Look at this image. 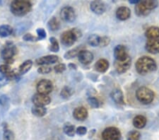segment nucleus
Segmentation results:
<instances>
[{"label":"nucleus","instance_id":"1","mask_svg":"<svg viewBox=\"0 0 159 140\" xmlns=\"http://www.w3.org/2000/svg\"><path fill=\"white\" fill-rule=\"evenodd\" d=\"M135 69L138 74L141 75H147L155 72L157 69L156 61L148 56L139 57L135 63Z\"/></svg>","mask_w":159,"mask_h":140},{"label":"nucleus","instance_id":"17","mask_svg":"<svg viewBox=\"0 0 159 140\" xmlns=\"http://www.w3.org/2000/svg\"><path fill=\"white\" fill-rule=\"evenodd\" d=\"M73 116L76 120L84 121L89 116V112L86 108L83 106L77 107L73 111Z\"/></svg>","mask_w":159,"mask_h":140},{"label":"nucleus","instance_id":"32","mask_svg":"<svg viewBox=\"0 0 159 140\" xmlns=\"http://www.w3.org/2000/svg\"><path fill=\"white\" fill-rule=\"evenodd\" d=\"M12 71L13 70H11V67L10 65H6V64L0 65V73L6 76L7 77H8L10 74L12 72Z\"/></svg>","mask_w":159,"mask_h":140},{"label":"nucleus","instance_id":"7","mask_svg":"<svg viewBox=\"0 0 159 140\" xmlns=\"http://www.w3.org/2000/svg\"><path fill=\"white\" fill-rule=\"evenodd\" d=\"M122 137L120 129L115 127H109L102 132V139L103 140H120Z\"/></svg>","mask_w":159,"mask_h":140},{"label":"nucleus","instance_id":"40","mask_svg":"<svg viewBox=\"0 0 159 140\" xmlns=\"http://www.w3.org/2000/svg\"><path fill=\"white\" fill-rule=\"evenodd\" d=\"M36 33L38 35V40H41L45 39L46 38V31L43 28H40V29H38L36 30Z\"/></svg>","mask_w":159,"mask_h":140},{"label":"nucleus","instance_id":"2","mask_svg":"<svg viewBox=\"0 0 159 140\" xmlns=\"http://www.w3.org/2000/svg\"><path fill=\"white\" fill-rule=\"evenodd\" d=\"M32 9V4L29 1L15 0L10 4V11L14 16H24Z\"/></svg>","mask_w":159,"mask_h":140},{"label":"nucleus","instance_id":"36","mask_svg":"<svg viewBox=\"0 0 159 140\" xmlns=\"http://www.w3.org/2000/svg\"><path fill=\"white\" fill-rule=\"evenodd\" d=\"M52 71V68L49 65H43L38 69V72L40 75H47Z\"/></svg>","mask_w":159,"mask_h":140},{"label":"nucleus","instance_id":"25","mask_svg":"<svg viewBox=\"0 0 159 140\" xmlns=\"http://www.w3.org/2000/svg\"><path fill=\"white\" fill-rule=\"evenodd\" d=\"M31 113L33 115L38 117V118H42L47 113V109L45 108V107L34 105L31 108Z\"/></svg>","mask_w":159,"mask_h":140},{"label":"nucleus","instance_id":"34","mask_svg":"<svg viewBox=\"0 0 159 140\" xmlns=\"http://www.w3.org/2000/svg\"><path fill=\"white\" fill-rule=\"evenodd\" d=\"M87 101H88L90 106L92 107L93 108H98L100 107V102L98 100V98L93 97V96H89L87 98Z\"/></svg>","mask_w":159,"mask_h":140},{"label":"nucleus","instance_id":"26","mask_svg":"<svg viewBox=\"0 0 159 140\" xmlns=\"http://www.w3.org/2000/svg\"><path fill=\"white\" fill-rule=\"evenodd\" d=\"M14 29L9 25H2L0 26V37L7 38L13 34Z\"/></svg>","mask_w":159,"mask_h":140},{"label":"nucleus","instance_id":"44","mask_svg":"<svg viewBox=\"0 0 159 140\" xmlns=\"http://www.w3.org/2000/svg\"><path fill=\"white\" fill-rule=\"evenodd\" d=\"M68 67L71 69V70H76V69H77V65H76V64H74V63H70L68 65Z\"/></svg>","mask_w":159,"mask_h":140},{"label":"nucleus","instance_id":"6","mask_svg":"<svg viewBox=\"0 0 159 140\" xmlns=\"http://www.w3.org/2000/svg\"><path fill=\"white\" fill-rule=\"evenodd\" d=\"M17 49L14 43L11 42H7L2 50L1 55L2 59L5 61L6 65H12L14 62V57L16 54Z\"/></svg>","mask_w":159,"mask_h":140},{"label":"nucleus","instance_id":"12","mask_svg":"<svg viewBox=\"0 0 159 140\" xmlns=\"http://www.w3.org/2000/svg\"><path fill=\"white\" fill-rule=\"evenodd\" d=\"M78 60L82 65H88L93 61V54L89 50L85 49L81 50L78 54Z\"/></svg>","mask_w":159,"mask_h":140},{"label":"nucleus","instance_id":"28","mask_svg":"<svg viewBox=\"0 0 159 140\" xmlns=\"http://www.w3.org/2000/svg\"><path fill=\"white\" fill-rule=\"evenodd\" d=\"M48 26L52 31H56L60 29V22L56 17H52L48 21Z\"/></svg>","mask_w":159,"mask_h":140},{"label":"nucleus","instance_id":"27","mask_svg":"<svg viewBox=\"0 0 159 140\" xmlns=\"http://www.w3.org/2000/svg\"><path fill=\"white\" fill-rule=\"evenodd\" d=\"M81 50H83V48H82L81 46L73 48V49L67 51V52L65 54V55H64V57H65V59L66 60L73 59V58L77 57L78 54Z\"/></svg>","mask_w":159,"mask_h":140},{"label":"nucleus","instance_id":"16","mask_svg":"<svg viewBox=\"0 0 159 140\" xmlns=\"http://www.w3.org/2000/svg\"><path fill=\"white\" fill-rule=\"evenodd\" d=\"M110 97L116 105L119 106L125 105L124 95H123L121 89L115 88L114 90H112L111 93H110Z\"/></svg>","mask_w":159,"mask_h":140},{"label":"nucleus","instance_id":"10","mask_svg":"<svg viewBox=\"0 0 159 140\" xmlns=\"http://www.w3.org/2000/svg\"><path fill=\"white\" fill-rule=\"evenodd\" d=\"M132 65V59L129 55L125 60L122 61H115L114 67L115 70L119 74H124L129 70Z\"/></svg>","mask_w":159,"mask_h":140},{"label":"nucleus","instance_id":"13","mask_svg":"<svg viewBox=\"0 0 159 140\" xmlns=\"http://www.w3.org/2000/svg\"><path fill=\"white\" fill-rule=\"evenodd\" d=\"M59 61V57L58 56L55 55H49L43 56V57H41L38 58V59L35 60V63L36 65L43 66V65H53V64L57 63Z\"/></svg>","mask_w":159,"mask_h":140},{"label":"nucleus","instance_id":"30","mask_svg":"<svg viewBox=\"0 0 159 140\" xmlns=\"http://www.w3.org/2000/svg\"><path fill=\"white\" fill-rule=\"evenodd\" d=\"M74 91L73 89L68 86H65L61 88L60 92V96L64 99H69L71 96L73 95Z\"/></svg>","mask_w":159,"mask_h":140},{"label":"nucleus","instance_id":"35","mask_svg":"<svg viewBox=\"0 0 159 140\" xmlns=\"http://www.w3.org/2000/svg\"><path fill=\"white\" fill-rule=\"evenodd\" d=\"M15 135L13 131L9 129H5L3 133L4 140H14Z\"/></svg>","mask_w":159,"mask_h":140},{"label":"nucleus","instance_id":"11","mask_svg":"<svg viewBox=\"0 0 159 140\" xmlns=\"http://www.w3.org/2000/svg\"><path fill=\"white\" fill-rule=\"evenodd\" d=\"M32 102L35 106L45 107L50 103L51 98L49 96L37 93L32 97Z\"/></svg>","mask_w":159,"mask_h":140},{"label":"nucleus","instance_id":"39","mask_svg":"<svg viewBox=\"0 0 159 140\" xmlns=\"http://www.w3.org/2000/svg\"><path fill=\"white\" fill-rule=\"evenodd\" d=\"M110 43V38L107 36L101 37L100 39L99 47H106Z\"/></svg>","mask_w":159,"mask_h":140},{"label":"nucleus","instance_id":"19","mask_svg":"<svg viewBox=\"0 0 159 140\" xmlns=\"http://www.w3.org/2000/svg\"><path fill=\"white\" fill-rule=\"evenodd\" d=\"M116 16L120 21H126L131 16V10L127 7H120L117 9Z\"/></svg>","mask_w":159,"mask_h":140},{"label":"nucleus","instance_id":"43","mask_svg":"<svg viewBox=\"0 0 159 140\" xmlns=\"http://www.w3.org/2000/svg\"><path fill=\"white\" fill-rule=\"evenodd\" d=\"M87 133V128L86 127L80 126L76 129V134L79 136H84Z\"/></svg>","mask_w":159,"mask_h":140},{"label":"nucleus","instance_id":"18","mask_svg":"<svg viewBox=\"0 0 159 140\" xmlns=\"http://www.w3.org/2000/svg\"><path fill=\"white\" fill-rule=\"evenodd\" d=\"M145 49L151 54H158L159 53V38L154 40H148L146 43Z\"/></svg>","mask_w":159,"mask_h":140},{"label":"nucleus","instance_id":"46","mask_svg":"<svg viewBox=\"0 0 159 140\" xmlns=\"http://www.w3.org/2000/svg\"><path fill=\"white\" fill-rule=\"evenodd\" d=\"M52 140H53V139H52Z\"/></svg>","mask_w":159,"mask_h":140},{"label":"nucleus","instance_id":"8","mask_svg":"<svg viewBox=\"0 0 159 140\" xmlns=\"http://www.w3.org/2000/svg\"><path fill=\"white\" fill-rule=\"evenodd\" d=\"M75 9L71 7H65L61 9L60 17L66 23H73L76 19Z\"/></svg>","mask_w":159,"mask_h":140},{"label":"nucleus","instance_id":"14","mask_svg":"<svg viewBox=\"0 0 159 140\" xmlns=\"http://www.w3.org/2000/svg\"><path fill=\"white\" fill-rule=\"evenodd\" d=\"M129 56L128 50L126 46L123 45H118L114 49V57L115 60L122 61L125 60Z\"/></svg>","mask_w":159,"mask_h":140},{"label":"nucleus","instance_id":"45","mask_svg":"<svg viewBox=\"0 0 159 140\" xmlns=\"http://www.w3.org/2000/svg\"><path fill=\"white\" fill-rule=\"evenodd\" d=\"M140 1L139 0H132V1H129V3L132 4H137Z\"/></svg>","mask_w":159,"mask_h":140},{"label":"nucleus","instance_id":"22","mask_svg":"<svg viewBox=\"0 0 159 140\" xmlns=\"http://www.w3.org/2000/svg\"><path fill=\"white\" fill-rule=\"evenodd\" d=\"M145 35L148 40H154L159 38V28L151 26L146 30Z\"/></svg>","mask_w":159,"mask_h":140},{"label":"nucleus","instance_id":"9","mask_svg":"<svg viewBox=\"0 0 159 140\" xmlns=\"http://www.w3.org/2000/svg\"><path fill=\"white\" fill-rule=\"evenodd\" d=\"M36 90L38 93L48 95L53 90V84L52 81L48 79H42L38 83Z\"/></svg>","mask_w":159,"mask_h":140},{"label":"nucleus","instance_id":"5","mask_svg":"<svg viewBox=\"0 0 159 140\" xmlns=\"http://www.w3.org/2000/svg\"><path fill=\"white\" fill-rule=\"evenodd\" d=\"M155 94L151 88L147 86H142L136 91V98L141 103L148 105L154 100Z\"/></svg>","mask_w":159,"mask_h":140},{"label":"nucleus","instance_id":"42","mask_svg":"<svg viewBox=\"0 0 159 140\" xmlns=\"http://www.w3.org/2000/svg\"><path fill=\"white\" fill-rule=\"evenodd\" d=\"M10 81L8 78L6 76L0 73V88L3 87V86H6Z\"/></svg>","mask_w":159,"mask_h":140},{"label":"nucleus","instance_id":"23","mask_svg":"<svg viewBox=\"0 0 159 140\" xmlns=\"http://www.w3.org/2000/svg\"><path fill=\"white\" fill-rule=\"evenodd\" d=\"M33 61L30 60H25V62H23L21 65L19 66V70H18V73L19 74L20 76L24 75L25 74H26L28 72H29L30 69H31L33 66Z\"/></svg>","mask_w":159,"mask_h":140},{"label":"nucleus","instance_id":"4","mask_svg":"<svg viewBox=\"0 0 159 140\" xmlns=\"http://www.w3.org/2000/svg\"><path fill=\"white\" fill-rule=\"evenodd\" d=\"M158 6V2L156 0H144L140 1L136 4L135 14L138 16H147L151 11Z\"/></svg>","mask_w":159,"mask_h":140},{"label":"nucleus","instance_id":"20","mask_svg":"<svg viewBox=\"0 0 159 140\" xmlns=\"http://www.w3.org/2000/svg\"><path fill=\"white\" fill-rule=\"evenodd\" d=\"M110 63L106 59H100L95 64L94 67L97 72L100 73H104L108 70Z\"/></svg>","mask_w":159,"mask_h":140},{"label":"nucleus","instance_id":"21","mask_svg":"<svg viewBox=\"0 0 159 140\" xmlns=\"http://www.w3.org/2000/svg\"><path fill=\"white\" fill-rule=\"evenodd\" d=\"M147 123V120L146 117L142 115H138L135 116L133 119V125H134L137 129H143L146 126Z\"/></svg>","mask_w":159,"mask_h":140},{"label":"nucleus","instance_id":"29","mask_svg":"<svg viewBox=\"0 0 159 140\" xmlns=\"http://www.w3.org/2000/svg\"><path fill=\"white\" fill-rule=\"evenodd\" d=\"M100 39H101V36H99L98 35L92 34L89 36L87 42H88L89 45L92 47H99Z\"/></svg>","mask_w":159,"mask_h":140},{"label":"nucleus","instance_id":"24","mask_svg":"<svg viewBox=\"0 0 159 140\" xmlns=\"http://www.w3.org/2000/svg\"><path fill=\"white\" fill-rule=\"evenodd\" d=\"M63 132L68 137H73L76 134V128L75 126L71 123H66L63 125Z\"/></svg>","mask_w":159,"mask_h":140},{"label":"nucleus","instance_id":"31","mask_svg":"<svg viewBox=\"0 0 159 140\" xmlns=\"http://www.w3.org/2000/svg\"><path fill=\"white\" fill-rule=\"evenodd\" d=\"M50 42L51 43V45L49 47V50L51 51V52H59V50H60V45H59L57 40L56 39L55 37H50Z\"/></svg>","mask_w":159,"mask_h":140},{"label":"nucleus","instance_id":"38","mask_svg":"<svg viewBox=\"0 0 159 140\" xmlns=\"http://www.w3.org/2000/svg\"><path fill=\"white\" fill-rule=\"evenodd\" d=\"M66 65L64 63L58 64V65H55V67H54V70H55V72L57 74L63 73L66 70Z\"/></svg>","mask_w":159,"mask_h":140},{"label":"nucleus","instance_id":"37","mask_svg":"<svg viewBox=\"0 0 159 140\" xmlns=\"http://www.w3.org/2000/svg\"><path fill=\"white\" fill-rule=\"evenodd\" d=\"M23 40L26 42H37L38 38L36 36H34L31 34H26L23 36Z\"/></svg>","mask_w":159,"mask_h":140},{"label":"nucleus","instance_id":"15","mask_svg":"<svg viewBox=\"0 0 159 140\" xmlns=\"http://www.w3.org/2000/svg\"><path fill=\"white\" fill-rule=\"evenodd\" d=\"M90 9L95 14L101 15L106 11V6L104 2L101 1H93L90 4Z\"/></svg>","mask_w":159,"mask_h":140},{"label":"nucleus","instance_id":"3","mask_svg":"<svg viewBox=\"0 0 159 140\" xmlns=\"http://www.w3.org/2000/svg\"><path fill=\"white\" fill-rule=\"evenodd\" d=\"M81 37V30L77 28H74L72 29L66 30L62 33L60 36V40L61 44L65 47H71Z\"/></svg>","mask_w":159,"mask_h":140},{"label":"nucleus","instance_id":"41","mask_svg":"<svg viewBox=\"0 0 159 140\" xmlns=\"http://www.w3.org/2000/svg\"><path fill=\"white\" fill-rule=\"evenodd\" d=\"M9 103V98L7 95H2L0 96V105L2 107L8 106Z\"/></svg>","mask_w":159,"mask_h":140},{"label":"nucleus","instance_id":"33","mask_svg":"<svg viewBox=\"0 0 159 140\" xmlns=\"http://www.w3.org/2000/svg\"><path fill=\"white\" fill-rule=\"evenodd\" d=\"M141 134L139 132L132 130L128 132L127 135V140H140Z\"/></svg>","mask_w":159,"mask_h":140}]
</instances>
